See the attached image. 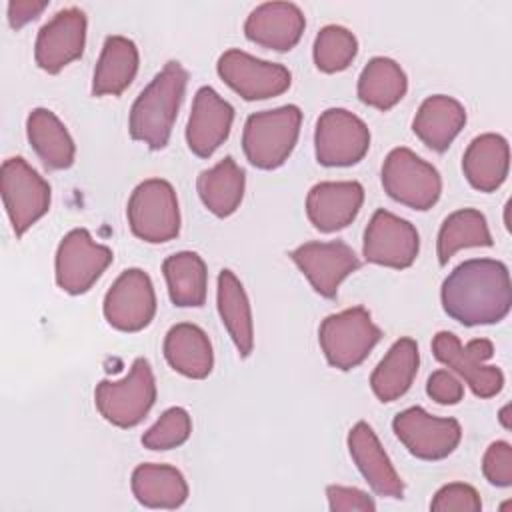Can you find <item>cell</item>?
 <instances>
[{
	"label": "cell",
	"instance_id": "23",
	"mask_svg": "<svg viewBox=\"0 0 512 512\" xmlns=\"http://www.w3.org/2000/svg\"><path fill=\"white\" fill-rule=\"evenodd\" d=\"M466 124L464 106L446 94L428 96L412 122L414 134L434 152H444Z\"/></svg>",
	"mask_w": 512,
	"mask_h": 512
},
{
	"label": "cell",
	"instance_id": "24",
	"mask_svg": "<svg viewBox=\"0 0 512 512\" xmlns=\"http://www.w3.org/2000/svg\"><path fill=\"white\" fill-rule=\"evenodd\" d=\"M164 358L182 376L200 380L212 372L214 354L206 332L190 322L172 326L164 338Z\"/></svg>",
	"mask_w": 512,
	"mask_h": 512
},
{
	"label": "cell",
	"instance_id": "20",
	"mask_svg": "<svg viewBox=\"0 0 512 512\" xmlns=\"http://www.w3.org/2000/svg\"><path fill=\"white\" fill-rule=\"evenodd\" d=\"M304 26V12L296 4L264 2L248 14L244 22V34L258 46L286 52L298 44Z\"/></svg>",
	"mask_w": 512,
	"mask_h": 512
},
{
	"label": "cell",
	"instance_id": "25",
	"mask_svg": "<svg viewBox=\"0 0 512 512\" xmlns=\"http://www.w3.org/2000/svg\"><path fill=\"white\" fill-rule=\"evenodd\" d=\"M28 142L48 170H64L74 162L76 146L60 122V118L48 108H34L26 120Z\"/></svg>",
	"mask_w": 512,
	"mask_h": 512
},
{
	"label": "cell",
	"instance_id": "3",
	"mask_svg": "<svg viewBox=\"0 0 512 512\" xmlns=\"http://www.w3.org/2000/svg\"><path fill=\"white\" fill-rule=\"evenodd\" d=\"M300 122L302 112L296 104L250 114L242 132V150L248 162L260 170L282 166L296 146Z\"/></svg>",
	"mask_w": 512,
	"mask_h": 512
},
{
	"label": "cell",
	"instance_id": "27",
	"mask_svg": "<svg viewBox=\"0 0 512 512\" xmlns=\"http://www.w3.org/2000/svg\"><path fill=\"white\" fill-rule=\"evenodd\" d=\"M138 72V48L126 36H108L94 68L92 94L120 96Z\"/></svg>",
	"mask_w": 512,
	"mask_h": 512
},
{
	"label": "cell",
	"instance_id": "22",
	"mask_svg": "<svg viewBox=\"0 0 512 512\" xmlns=\"http://www.w3.org/2000/svg\"><path fill=\"white\" fill-rule=\"evenodd\" d=\"M510 148L504 136L486 132L476 136L464 156L462 170L466 180L480 192H494L508 176Z\"/></svg>",
	"mask_w": 512,
	"mask_h": 512
},
{
	"label": "cell",
	"instance_id": "5",
	"mask_svg": "<svg viewBox=\"0 0 512 512\" xmlns=\"http://www.w3.org/2000/svg\"><path fill=\"white\" fill-rule=\"evenodd\" d=\"M156 400V380L146 358H136L122 380H102L94 402L98 412L114 426L132 428L144 420Z\"/></svg>",
	"mask_w": 512,
	"mask_h": 512
},
{
	"label": "cell",
	"instance_id": "15",
	"mask_svg": "<svg viewBox=\"0 0 512 512\" xmlns=\"http://www.w3.org/2000/svg\"><path fill=\"white\" fill-rule=\"evenodd\" d=\"M156 314V294L150 276L140 268L124 270L104 296V318L122 332L146 328Z\"/></svg>",
	"mask_w": 512,
	"mask_h": 512
},
{
	"label": "cell",
	"instance_id": "10",
	"mask_svg": "<svg viewBox=\"0 0 512 512\" xmlns=\"http://www.w3.org/2000/svg\"><path fill=\"white\" fill-rule=\"evenodd\" d=\"M316 160L322 166H352L370 148V130L356 114L328 108L320 114L314 132Z\"/></svg>",
	"mask_w": 512,
	"mask_h": 512
},
{
	"label": "cell",
	"instance_id": "9",
	"mask_svg": "<svg viewBox=\"0 0 512 512\" xmlns=\"http://www.w3.org/2000/svg\"><path fill=\"white\" fill-rule=\"evenodd\" d=\"M0 190L16 236H22L50 208L48 182L20 156L4 160Z\"/></svg>",
	"mask_w": 512,
	"mask_h": 512
},
{
	"label": "cell",
	"instance_id": "29",
	"mask_svg": "<svg viewBox=\"0 0 512 512\" xmlns=\"http://www.w3.org/2000/svg\"><path fill=\"white\" fill-rule=\"evenodd\" d=\"M244 184V170L232 156H226L216 166L202 170L196 180L202 204L218 218H226L236 212L244 196Z\"/></svg>",
	"mask_w": 512,
	"mask_h": 512
},
{
	"label": "cell",
	"instance_id": "35",
	"mask_svg": "<svg viewBox=\"0 0 512 512\" xmlns=\"http://www.w3.org/2000/svg\"><path fill=\"white\" fill-rule=\"evenodd\" d=\"M190 432H192L190 414L180 406H172L166 412H162L156 424L142 434V444L150 450H170L184 444Z\"/></svg>",
	"mask_w": 512,
	"mask_h": 512
},
{
	"label": "cell",
	"instance_id": "38",
	"mask_svg": "<svg viewBox=\"0 0 512 512\" xmlns=\"http://www.w3.org/2000/svg\"><path fill=\"white\" fill-rule=\"evenodd\" d=\"M326 496H328V506L332 512H350V510L374 512L376 510L374 500L358 488L332 484L326 488Z\"/></svg>",
	"mask_w": 512,
	"mask_h": 512
},
{
	"label": "cell",
	"instance_id": "17",
	"mask_svg": "<svg viewBox=\"0 0 512 512\" xmlns=\"http://www.w3.org/2000/svg\"><path fill=\"white\" fill-rule=\"evenodd\" d=\"M86 14L72 6L58 10L40 30L34 44V60L48 74L60 72L80 58L86 42Z\"/></svg>",
	"mask_w": 512,
	"mask_h": 512
},
{
	"label": "cell",
	"instance_id": "16",
	"mask_svg": "<svg viewBox=\"0 0 512 512\" xmlns=\"http://www.w3.org/2000/svg\"><path fill=\"white\" fill-rule=\"evenodd\" d=\"M290 258L324 298H334L342 280L360 268L356 252L340 240L304 242L290 252Z\"/></svg>",
	"mask_w": 512,
	"mask_h": 512
},
{
	"label": "cell",
	"instance_id": "30",
	"mask_svg": "<svg viewBox=\"0 0 512 512\" xmlns=\"http://www.w3.org/2000/svg\"><path fill=\"white\" fill-rule=\"evenodd\" d=\"M218 312L222 324L226 326L238 354L242 358L250 356L254 348V326L252 310L242 282L234 276L232 270H222L218 274Z\"/></svg>",
	"mask_w": 512,
	"mask_h": 512
},
{
	"label": "cell",
	"instance_id": "11",
	"mask_svg": "<svg viewBox=\"0 0 512 512\" xmlns=\"http://www.w3.org/2000/svg\"><path fill=\"white\" fill-rule=\"evenodd\" d=\"M112 258V250L96 244L86 228H74L56 250V284L68 294H84L110 266Z\"/></svg>",
	"mask_w": 512,
	"mask_h": 512
},
{
	"label": "cell",
	"instance_id": "34",
	"mask_svg": "<svg viewBox=\"0 0 512 512\" xmlns=\"http://www.w3.org/2000/svg\"><path fill=\"white\" fill-rule=\"evenodd\" d=\"M358 52L356 36L338 24L320 28L314 40V64L322 72H340L348 68Z\"/></svg>",
	"mask_w": 512,
	"mask_h": 512
},
{
	"label": "cell",
	"instance_id": "31",
	"mask_svg": "<svg viewBox=\"0 0 512 512\" xmlns=\"http://www.w3.org/2000/svg\"><path fill=\"white\" fill-rule=\"evenodd\" d=\"M162 272L174 306L198 308L206 302L208 272L204 260L196 252L182 250L168 256L162 264Z\"/></svg>",
	"mask_w": 512,
	"mask_h": 512
},
{
	"label": "cell",
	"instance_id": "26",
	"mask_svg": "<svg viewBox=\"0 0 512 512\" xmlns=\"http://www.w3.org/2000/svg\"><path fill=\"white\" fill-rule=\"evenodd\" d=\"M418 344L412 338L396 340L370 376L372 392L380 402H394L408 392L418 372Z\"/></svg>",
	"mask_w": 512,
	"mask_h": 512
},
{
	"label": "cell",
	"instance_id": "40",
	"mask_svg": "<svg viewBox=\"0 0 512 512\" xmlns=\"http://www.w3.org/2000/svg\"><path fill=\"white\" fill-rule=\"evenodd\" d=\"M46 6V0H12L8 2V22L12 28H22L30 20H34Z\"/></svg>",
	"mask_w": 512,
	"mask_h": 512
},
{
	"label": "cell",
	"instance_id": "8",
	"mask_svg": "<svg viewBox=\"0 0 512 512\" xmlns=\"http://www.w3.org/2000/svg\"><path fill=\"white\" fill-rule=\"evenodd\" d=\"M434 358L452 368L478 398H492L504 386V374L498 366H488L494 346L486 338H474L466 346L452 332H438L432 340Z\"/></svg>",
	"mask_w": 512,
	"mask_h": 512
},
{
	"label": "cell",
	"instance_id": "37",
	"mask_svg": "<svg viewBox=\"0 0 512 512\" xmlns=\"http://www.w3.org/2000/svg\"><path fill=\"white\" fill-rule=\"evenodd\" d=\"M482 472L494 486L506 488L512 484V448L508 442L498 440L488 446L482 458Z\"/></svg>",
	"mask_w": 512,
	"mask_h": 512
},
{
	"label": "cell",
	"instance_id": "12",
	"mask_svg": "<svg viewBox=\"0 0 512 512\" xmlns=\"http://www.w3.org/2000/svg\"><path fill=\"white\" fill-rule=\"evenodd\" d=\"M392 430L404 448L420 460H442L450 456L462 438L458 420L432 416L420 406L396 414Z\"/></svg>",
	"mask_w": 512,
	"mask_h": 512
},
{
	"label": "cell",
	"instance_id": "13",
	"mask_svg": "<svg viewBox=\"0 0 512 512\" xmlns=\"http://www.w3.org/2000/svg\"><path fill=\"white\" fill-rule=\"evenodd\" d=\"M220 78L244 100H266L288 90L292 76L278 62L260 60L244 50H226L216 64Z\"/></svg>",
	"mask_w": 512,
	"mask_h": 512
},
{
	"label": "cell",
	"instance_id": "18",
	"mask_svg": "<svg viewBox=\"0 0 512 512\" xmlns=\"http://www.w3.org/2000/svg\"><path fill=\"white\" fill-rule=\"evenodd\" d=\"M232 120L234 108L214 88H198L186 126L188 148L200 158L212 156L228 138Z\"/></svg>",
	"mask_w": 512,
	"mask_h": 512
},
{
	"label": "cell",
	"instance_id": "21",
	"mask_svg": "<svg viewBox=\"0 0 512 512\" xmlns=\"http://www.w3.org/2000/svg\"><path fill=\"white\" fill-rule=\"evenodd\" d=\"M348 450L364 480L378 496L402 498L404 482L394 470L378 436L366 422H356L348 434Z\"/></svg>",
	"mask_w": 512,
	"mask_h": 512
},
{
	"label": "cell",
	"instance_id": "39",
	"mask_svg": "<svg viewBox=\"0 0 512 512\" xmlns=\"http://www.w3.org/2000/svg\"><path fill=\"white\" fill-rule=\"evenodd\" d=\"M426 394L438 404H458L464 396V386L452 372L440 368L430 374L426 382Z\"/></svg>",
	"mask_w": 512,
	"mask_h": 512
},
{
	"label": "cell",
	"instance_id": "41",
	"mask_svg": "<svg viewBox=\"0 0 512 512\" xmlns=\"http://www.w3.org/2000/svg\"><path fill=\"white\" fill-rule=\"evenodd\" d=\"M500 420H502V424L508 428V422H506V408L500 410Z\"/></svg>",
	"mask_w": 512,
	"mask_h": 512
},
{
	"label": "cell",
	"instance_id": "4",
	"mask_svg": "<svg viewBox=\"0 0 512 512\" xmlns=\"http://www.w3.org/2000/svg\"><path fill=\"white\" fill-rule=\"evenodd\" d=\"M382 330L364 306L346 308L322 320L318 342L326 360L338 370H352L366 360L380 342Z\"/></svg>",
	"mask_w": 512,
	"mask_h": 512
},
{
	"label": "cell",
	"instance_id": "19",
	"mask_svg": "<svg viewBox=\"0 0 512 512\" xmlns=\"http://www.w3.org/2000/svg\"><path fill=\"white\" fill-rule=\"evenodd\" d=\"M364 202V188L356 180L318 182L306 196L308 220L320 232H336L346 228Z\"/></svg>",
	"mask_w": 512,
	"mask_h": 512
},
{
	"label": "cell",
	"instance_id": "7",
	"mask_svg": "<svg viewBox=\"0 0 512 512\" xmlns=\"http://www.w3.org/2000/svg\"><path fill=\"white\" fill-rule=\"evenodd\" d=\"M382 186L386 194L414 210L432 208L442 192L438 170L410 148H394L382 164Z\"/></svg>",
	"mask_w": 512,
	"mask_h": 512
},
{
	"label": "cell",
	"instance_id": "2",
	"mask_svg": "<svg viewBox=\"0 0 512 512\" xmlns=\"http://www.w3.org/2000/svg\"><path fill=\"white\" fill-rule=\"evenodd\" d=\"M186 82V68L176 60L166 62L130 108L128 130L134 140L148 144L152 150H160L168 144Z\"/></svg>",
	"mask_w": 512,
	"mask_h": 512
},
{
	"label": "cell",
	"instance_id": "6",
	"mask_svg": "<svg viewBox=\"0 0 512 512\" xmlns=\"http://www.w3.org/2000/svg\"><path fill=\"white\" fill-rule=\"evenodd\" d=\"M126 214L130 230L144 242H168L180 232L176 192L172 184L162 178L140 182L128 200Z\"/></svg>",
	"mask_w": 512,
	"mask_h": 512
},
{
	"label": "cell",
	"instance_id": "32",
	"mask_svg": "<svg viewBox=\"0 0 512 512\" xmlns=\"http://www.w3.org/2000/svg\"><path fill=\"white\" fill-rule=\"evenodd\" d=\"M408 90V78L400 64L386 56H374L358 78V98L378 110L396 106Z\"/></svg>",
	"mask_w": 512,
	"mask_h": 512
},
{
	"label": "cell",
	"instance_id": "1",
	"mask_svg": "<svg viewBox=\"0 0 512 512\" xmlns=\"http://www.w3.org/2000/svg\"><path fill=\"white\" fill-rule=\"evenodd\" d=\"M440 298L444 312L464 326L496 324L512 304L508 268L492 258L466 260L446 276Z\"/></svg>",
	"mask_w": 512,
	"mask_h": 512
},
{
	"label": "cell",
	"instance_id": "14",
	"mask_svg": "<svg viewBox=\"0 0 512 512\" xmlns=\"http://www.w3.org/2000/svg\"><path fill=\"white\" fill-rule=\"evenodd\" d=\"M420 250L418 230L404 218L378 208L366 230L362 254L368 262L388 268H408Z\"/></svg>",
	"mask_w": 512,
	"mask_h": 512
},
{
	"label": "cell",
	"instance_id": "33",
	"mask_svg": "<svg viewBox=\"0 0 512 512\" xmlns=\"http://www.w3.org/2000/svg\"><path fill=\"white\" fill-rule=\"evenodd\" d=\"M472 246H492V234L488 222L480 210L462 208L452 212L440 226L436 252L438 262L448 264V260L462 248Z\"/></svg>",
	"mask_w": 512,
	"mask_h": 512
},
{
	"label": "cell",
	"instance_id": "36",
	"mask_svg": "<svg viewBox=\"0 0 512 512\" xmlns=\"http://www.w3.org/2000/svg\"><path fill=\"white\" fill-rule=\"evenodd\" d=\"M430 510L434 512H478L482 510V500L474 486L464 482H450L442 486L432 502Z\"/></svg>",
	"mask_w": 512,
	"mask_h": 512
},
{
	"label": "cell",
	"instance_id": "28",
	"mask_svg": "<svg viewBox=\"0 0 512 512\" xmlns=\"http://www.w3.org/2000/svg\"><path fill=\"white\" fill-rule=\"evenodd\" d=\"M132 492L146 508H178L188 498L182 472L168 464H140L132 472Z\"/></svg>",
	"mask_w": 512,
	"mask_h": 512
}]
</instances>
